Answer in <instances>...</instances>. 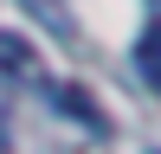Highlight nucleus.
Returning a JSON list of instances; mask_svg holds the SVG:
<instances>
[{
	"mask_svg": "<svg viewBox=\"0 0 161 154\" xmlns=\"http://www.w3.org/2000/svg\"><path fill=\"white\" fill-rule=\"evenodd\" d=\"M136 71H142V77L161 90V26H148V32L136 38Z\"/></svg>",
	"mask_w": 161,
	"mask_h": 154,
	"instance_id": "obj_2",
	"label": "nucleus"
},
{
	"mask_svg": "<svg viewBox=\"0 0 161 154\" xmlns=\"http://www.w3.org/2000/svg\"><path fill=\"white\" fill-rule=\"evenodd\" d=\"M0 71H7V77H26V71H32V45H26L19 32H0Z\"/></svg>",
	"mask_w": 161,
	"mask_h": 154,
	"instance_id": "obj_3",
	"label": "nucleus"
},
{
	"mask_svg": "<svg viewBox=\"0 0 161 154\" xmlns=\"http://www.w3.org/2000/svg\"><path fill=\"white\" fill-rule=\"evenodd\" d=\"M45 96H52V103H58V116H71V122H84V128H90V135H110V116H103V109H97V96H90V90H84V84H52V90H45Z\"/></svg>",
	"mask_w": 161,
	"mask_h": 154,
	"instance_id": "obj_1",
	"label": "nucleus"
}]
</instances>
